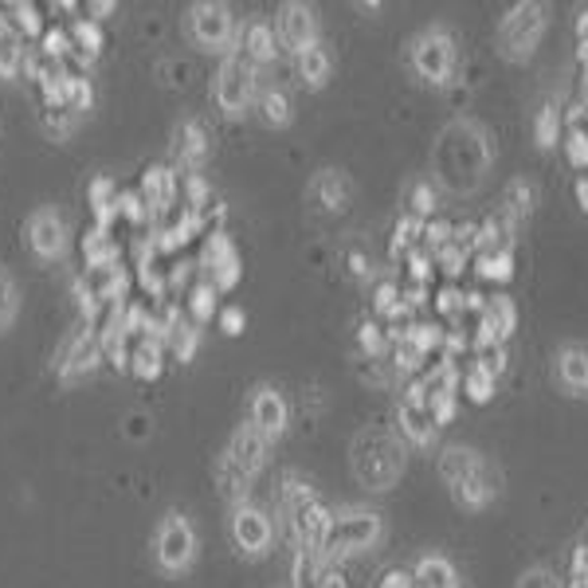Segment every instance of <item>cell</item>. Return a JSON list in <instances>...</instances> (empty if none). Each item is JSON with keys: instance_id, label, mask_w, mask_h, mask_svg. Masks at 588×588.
I'll list each match as a JSON object with an SVG mask.
<instances>
[{"instance_id": "6da1fadb", "label": "cell", "mask_w": 588, "mask_h": 588, "mask_svg": "<svg viewBox=\"0 0 588 588\" xmlns=\"http://www.w3.org/2000/svg\"><path fill=\"white\" fill-rule=\"evenodd\" d=\"M490 166H494V142H490V130L482 122H475V118H451L448 126L436 134L431 176L448 193L455 196L475 193L487 181Z\"/></svg>"}, {"instance_id": "7a4b0ae2", "label": "cell", "mask_w": 588, "mask_h": 588, "mask_svg": "<svg viewBox=\"0 0 588 588\" xmlns=\"http://www.w3.org/2000/svg\"><path fill=\"white\" fill-rule=\"evenodd\" d=\"M408 467V443L389 428H362L350 443V470L357 487L381 494L401 482Z\"/></svg>"}, {"instance_id": "3957f363", "label": "cell", "mask_w": 588, "mask_h": 588, "mask_svg": "<svg viewBox=\"0 0 588 588\" xmlns=\"http://www.w3.org/2000/svg\"><path fill=\"white\" fill-rule=\"evenodd\" d=\"M546 28H549L546 4H538V0H518V4H510L506 16L499 20L494 48H499V56L506 59V63H526V59L541 48Z\"/></svg>"}, {"instance_id": "277c9868", "label": "cell", "mask_w": 588, "mask_h": 588, "mask_svg": "<svg viewBox=\"0 0 588 588\" xmlns=\"http://www.w3.org/2000/svg\"><path fill=\"white\" fill-rule=\"evenodd\" d=\"M384 538V518L377 510L365 506H345L333 514L330 538L322 546V561L326 565H338L345 558H357V553H369L377 549Z\"/></svg>"}, {"instance_id": "5b68a950", "label": "cell", "mask_w": 588, "mask_h": 588, "mask_svg": "<svg viewBox=\"0 0 588 588\" xmlns=\"http://www.w3.org/2000/svg\"><path fill=\"white\" fill-rule=\"evenodd\" d=\"M408 68L431 87L448 83L455 71V36L443 24H428L424 32H416L408 44Z\"/></svg>"}, {"instance_id": "8992f818", "label": "cell", "mask_w": 588, "mask_h": 588, "mask_svg": "<svg viewBox=\"0 0 588 588\" xmlns=\"http://www.w3.org/2000/svg\"><path fill=\"white\" fill-rule=\"evenodd\" d=\"M255 78H259V68L244 56V36H240V44L228 51L220 71H216V107L224 110L228 118H240L252 107Z\"/></svg>"}, {"instance_id": "52a82bcc", "label": "cell", "mask_w": 588, "mask_h": 588, "mask_svg": "<svg viewBox=\"0 0 588 588\" xmlns=\"http://www.w3.org/2000/svg\"><path fill=\"white\" fill-rule=\"evenodd\" d=\"M188 36L196 39V48L205 51H232L240 44L235 36V20H232V9L220 4V0H200L188 9Z\"/></svg>"}, {"instance_id": "ba28073f", "label": "cell", "mask_w": 588, "mask_h": 588, "mask_svg": "<svg viewBox=\"0 0 588 588\" xmlns=\"http://www.w3.org/2000/svg\"><path fill=\"white\" fill-rule=\"evenodd\" d=\"M154 553H157V565L166 568V573H185L188 565L196 561V529L185 514H176L169 510L161 526H157V538H154Z\"/></svg>"}, {"instance_id": "9c48e42d", "label": "cell", "mask_w": 588, "mask_h": 588, "mask_svg": "<svg viewBox=\"0 0 588 588\" xmlns=\"http://www.w3.org/2000/svg\"><path fill=\"white\" fill-rule=\"evenodd\" d=\"M396 436H401L408 448H431L436 436H440V424L428 408V389L424 381H412L404 389L401 404H396Z\"/></svg>"}, {"instance_id": "30bf717a", "label": "cell", "mask_w": 588, "mask_h": 588, "mask_svg": "<svg viewBox=\"0 0 588 588\" xmlns=\"http://www.w3.org/2000/svg\"><path fill=\"white\" fill-rule=\"evenodd\" d=\"M286 529H291V541L294 549H310V553H322L326 538H330V526H333V514L322 506L318 499L303 502V506H294L283 514Z\"/></svg>"}, {"instance_id": "8fae6325", "label": "cell", "mask_w": 588, "mask_h": 588, "mask_svg": "<svg viewBox=\"0 0 588 588\" xmlns=\"http://www.w3.org/2000/svg\"><path fill=\"white\" fill-rule=\"evenodd\" d=\"M232 541H235V549H240V553H247V558H264L267 549H271V541H274L271 518H267L259 506H252V502L235 506L232 510Z\"/></svg>"}, {"instance_id": "7c38bea8", "label": "cell", "mask_w": 588, "mask_h": 588, "mask_svg": "<svg viewBox=\"0 0 588 588\" xmlns=\"http://www.w3.org/2000/svg\"><path fill=\"white\" fill-rule=\"evenodd\" d=\"M247 424H252L259 436H267V440H279L286 431V424H291V408H286L283 392L274 389V384H255Z\"/></svg>"}, {"instance_id": "4fadbf2b", "label": "cell", "mask_w": 588, "mask_h": 588, "mask_svg": "<svg viewBox=\"0 0 588 588\" xmlns=\"http://www.w3.org/2000/svg\"><path fill=\"white\" fill-rule=\"evenodd\" d=\"M514 326H518V306H514V298H510V294H494V298H487L482 310H479L475 350H479V345H506L510 333H514Z\"/></svg>"}, {"instance_id": "5bb4252c", "label": "cell", "mask_w": 588, "mask_h": 588, "mask_svg": "<svg viewBox=\"0 0 588 588\" xmlns=\"http://www.w3.org/2000/svg\"><path fill=\"white\" fill-rule=\"evenodd\" d=\"M279 44L291 48L294 56H303L306 48L318 44V16H314L310 4L286 0L283 9H279Z\"/></svg>"}, {"instance_id": "9a60e30c", "label": "cell", "mask_w": 588, "mask_h": 588, "mask_svg": "<svg viewBox=\"0 0 588 588\" xmlns=\"http://www.w3.org/2000/svg\"><path fill=\"white\" fill-rule=\"evenodd\" d=\"M28 244L39 259H59L63 247H68V224L56 208H36L28 216Z\"/></svg>"}, {"instance_id": "2e32d148", "label": "cell", "mask_w": 588, "mask_h": 588, "mask_svg": "<svg viewBox=\"0 0 588 588\" xmlns=\"http://www.w3.org/2000/svg\"><path fill=\"white\" fill-rule=\"evenodd\" d=\"M205 271L216 291H232L240 283V271H244L240 267V252H235L224 232H212V240L205 244Z\"/></svg>"}, {"instance_id": "e0dca14e", "label": "cell", "mask_w": 588, "mask_h": 588, "mask_svg": "<svg viewBox=\"0 0 588 588\" xmlns=\"http://www.w3.org/2000/svg\"><path fill=\"white\" fill-rule=\"evenodd\" d=\"M553 372L565 396H588V345L565 342L553 357Z\"/></svg>"}, {"instance_id": "ac0fdd59", "label": "cell", "mask_w": 588, "mask_h": 588, "mask_svg": "<svg viewBox=\"0 0 588 588\" xmlns=\"http://www.w3.org/2000/svg\"><path fill=\"white\" fill-rule=\"evenodd\" d=\"M267 448H271V440L267 436H259V431L252 428V424H240V428L232 431V443H228V460L235 463V467L244 470V475H259L267 463Z\"/></svg>"}, {"instance_id": "d6986e66", "label": "cell", "mask_w": 588, "mask_h": 588, "mask_svg": "<svg viewBox=\"0 0 588 588\" xmlns=\"http://www.w3.org/2000/svg\"><path fill=\"white\" fill-rule=\"evenodd\" d=\"M102 357H107V350H102V338H98L95 330L78 333V338H71V342H68L63 357H59V377H63V381H75V377H83V372L95 369Z\"/></svg>"}, {"instance_id": "ffe728a7", "label": "cell", "mask_w": 588, "mask_h": 588, "mask_svg": "<svg viewBox=\"0 0 588 588\" xmlns=\"http://www.w3.org/2000/svg\"><path fill=\"white\" fill-rule=\"evenodd\" d=\"M451 490V502L460 510H487L490 502L499 499V490H502V470L490 463L482 475H475V479H467V482H455V487H448Z\"/></svg>"}, {"instance_id": "44dd1931", "label": "cell", "mask_w": 588, "mask_h": 588, "mask_svg": "<svg viewBox=\"0 0 588 588\" xmlns=\"http://www.w3.org/2000/svg\"><path fill=\"white\" fill-rule=\"evenodd\" d=\"M436 467H440V479L448 482V487H455V482H467V479H475V475H482L490 463L479 448L451 443V448L440 451V463H436Z\"/></svg>"}, {"instance_id": "7402d4cb", "label": "cell", "mask_w": 588, "mask_h": 588, "mask_svg": "<svg viewBox=\"0 0 588 588\" xmlns=\"http://www.w3.org/2000/svg\"><path fill=\"white\" fill-rule=\"evenodd\" d=\"M306 193H310V200L322 208V212H342V208L350 205V181H345V173H338V169L314 173Z\"/></svg>"}, {"instance_id": "603a6c76", "label": "cell", "mask_w": 588, "mask_h": 588, "mask_svg": "<svg viewBox=\"0 0 588 588\" xmlns=\"http://www.w3.org/2000/svg\"><path fill=\"white\" fill-rule=\"evenodd\" d=\"M412 577H416V588H460V573L443 553H424L412 565Z\"/></svg>"}, {"instance_id": "cb8c5ba5", "label": "cell", "mask_w": 588, "mask_h": 588, "mask_svg": "<svg viewBox=\"0 0 588 588\" xmlns=\"http://www.w3.org/2000/svg\"><path fill=\"white\" fill-rule=\"evenodd\" d=\"M142 196H146V208H154V212H169L173 200H176L173 169H166V166L146 169V176H142Z\"/></svg>"}, {"instance_id": "d4e9b609", "label": "cell", "mask_w": 588, "mask_h": 588, "mask_svg": "<svg viewBox=\"0 0 588 588\" xmlns=\"http://www.w3.org/2000/svg\"><path fill=\"white\" fill-rule=\"evenodd\" d=\"M244 56L252 59L255 68H267L279 56V32L267 24V20H252L244 32Z\"/></svg>"}, {"instance_id": "484cf974", "label": "cell", "mask_w": 588, "mask_h": 588, "mask_svg": "<svg viewBox=\"0 0 588 588\" xmlns=\"http://www.w3.org/2000/svg\"><path fill=\"white\" fill-rule=\"evenodd\" d=\"M173 137H176L173 149H176V157H181V166H188V169H200V166H205V157H208V134H205V126H200V122H181Z\"/></svg>"}, {"instance_id": "4316f807", "label": "cell", "mask_w": 588, "mask_h": 588, "mask_svg": "<svg viewBox=\"0 0 588 588\" xmlns=\"http://www.w3.org/2000/svg\"><path fill=\"white\" fill-rule=\"evenodd\" d=\"M534 200H538V193H534L529 181H522V176L518 181H510L506 196H502V220H506V228L518 232V228L529 220V212H534Z\"/></svg>"}, {"instance_id": "83f0119b", "label": "cell", "mask_w": 588, "mask_h": 588, "mask_svg": "<svg viewBox=\"0 0 588 588\" xmlns=\"http://www.w3.org/2000/svg\"><path fill=\"white\" fill-rule=\"evenodd\" d=\"M24 63V36L9 16H0V78H16Z\"/></svg>"}, {"instance_id": "f1b7e54d", "label": "cell", "mask_w": 588, "mask_h": 588, "mask_svg": "<svg viewBox=\"0 0 588 588\" xmlns=\"http://www.w3.org/2000/svg\"><path fill=\"white\" fill-rule=\"evenodd\" d=\"M298 75H303V83L310 90H322L326 83H330L333 75V59L330 51L322 48V44H314V48H306L303 56H298Z\"/></svg>"}, {"instance_id": "f546056e", "label": "cell", "mask_w": 588, "mask_h": 588, "mask_svg": "<svg viewBox=\"0 0 588 588\" xmlns=\"http://www.w3.org/2000/svg\"><path fill=\"white\" fill-rule=\"evenodd\" d=\"M216 487H220V494H224L232 506H244L247 487H252V475H244V470L235 467L228 455H220V463H216Z\"/></svg>"}, {"instance_id": "4dcf8cb0", "label": "cell", "mask_w": 588, "mask_h": 588, "mask_svg": "<svg viewBox=\"0 0 588 588\" xmlns=\"http://www.w3.org/2000/svg\"><path fill=\"white\" fill-rule=\"evenodd\" d=\"M90 208H95V216H98V228H107L110 232V220L118 216V188L110 176L90 181Z\"/></svg>"}, {"instance_id": "1f68e13d", "label": "cell", "mask_w": 588, "mask_h": 588, "mask_svg": "<svg viewBox=\"0 0 588 588\" xmlns=\"http://www.w3.org/2000/svg\"><path fill=\"white\" fill-rule=\"evenodd\" d=\"M161 350H166L161 342H154V338H142V342L134 345V353H130V369H134L142 381H154V377H161Z\"/></svg>"}, {"instance_id": "d6a6232c", "label": "cell", "mask_w": 588, "mask_h": 588, "mask_svg": "<svg viewBox=\"0 0 588 588\" xmlns=\"http://www.w3.org/2000/svg\"><path fill=\"white\" fill-rule=\"evenodd\" d=\"M83 255H87V267L118 264V244L110 240L107 228H95V232L83 235Z\"/></svg>"}, {"instance_id": "836d02e7", "label": "cell", "mask_w": 588, "mask_h": 588, "mask_svg": "<svg viewBox=\"0 0 588 588\" xmlns=\"http://www.w3.org/2000/svg\"><path fill=\"white\" fill-rule=\"evenodd\" d=\"M322 553H310V549H298L291 565V588H318V577H322Z\"/></svg>"}, {"instance_id": "e575fe53", "label": "cell", "mask_w": 588, "mask_h": 588, "mask_svg": "<svg viewBox=\"0 0 588 588\" xmlns=\"http://www.w3.org/2000/svg\"><path fill=\"white\" fill-rule=\"evenodd\" d=\"M534 142H538V149H553L561 142V110H558V102H541L538 118H534Z\"/></svg>"}, {"instance_id": "d590c367", "label": "cell", "mask_w": 588, "mask_h": 588, "mask_svg": "<svg viewBox=\"0 0 588 588\" xmlns=\"http://www.w3.org/2000/svg\"><path fill=\"white\" fill-rule=\"evenodd\" d=\"M71 51H78V56L83 59H95L98 51H102V32H98V24L95 20H75V24H71Z\"/></svg>"}, {"instance_id": "8d00e7d4", "label": "cell", "mask_w": 588, "mask_h": 588, "mask_svg": "<svg viewBox=\"0 0 588 588\" xmlns=\"http://www.w3.org/2000/svg\"><path fill=\"white\" fill-rule=\"evenodd\" d=\"M259 110H264L267 126H286V122H291V98H286L283 87L259 90Z\"/></svg>"}, {"instance_id": "74e56055", "label": "cell", "mask_w": 588, "mask_h": 588, "mask_svg": "<svg viewBox=\"0 0 588 588\" xmlns=\"http://www.w3.org/2000/svg\"><path fill=\"white\" fill-rule=\"evenodd\" d=\"M166 342H169V350H173L176 362H193V357H196V345H200V326L185 322V318H181V322H176L173 330H169Z\"/></svg>"}, {"instance_id": "f35d334b", "label": "cell", "mask_w": 588, "mask_h": 588, "mask_svg": "<svg viewBox=\"0 0 588 588\" xmlns=\"http://www.w3.org/2000/svg\"><path fill=\"white\" fill-rule=\"evenodd\" d=\"M494 381H499V377H490L487 369L470 365L467 377H463V392H467V401L470 404H487L490 396H494Z\"/></svg>"}, {"instance_id": "ab89813d", "label": "cell", "mask_w": 588, "mask_h": 588, "mask_svg": "<svg viewBox=\"0 0 588 588\" xmlns=\"http://www.w3.org/2000/svg\"><path fill=\"white\" fill-rule=\"evenodd\" d=\"M479 274L482 279H494V283H510V279H514V247L494 252V255H482Z\"/></svg>"}, {"instance_id": "60d3db41", "label": "cell", "mask_w": 588, "mask_h": 588, "mask_svg": "<svg viewBox=\"0 0 588 588\" xmlns=\"http://www.w3.org/2000/svg\"><path fill=\"white\" fill-rule=\"evenodd\" d=\"M20 310V291H16V279L9 274V267H0V333L9 330L12 318Z\"/></svg>"}, {"instance_id": "b9f144b4", "label": "cell", "mask_w": 588, "mask_h": 588, "mask_svg": "<svg viewBox=\"0 0 588 588\" xmlns=\"http://www.w3.org/2000/svg\"><path fill=\"white\" fill-rule=\"evenodd\" d=\"M63 87H68V107L75 110V114L90 110V102H95V90H90L87 78L75 75V71H63Z\"/></svg>"}, {"instance_id": "7bdbcfd3", "label": "cell", "mask_w": 588, "mask_h": 588, "mask_svg": "<svg viewBox=\"0 0 588 588\" xmlns=\"http://www.w3.org/2000/svg\"><path fill=\"white\" fill-rule=\"evenodd\" d=\"M357 342H362V350L369 353V362H381L384 353H389V338H384L377 322H365L362 330H357Z\"/></svg>"}, {"instance_id": "ee69618b", "label": "cell", "mask_w": 588, "mask_h": 588, "mask_svg": "<svg viewBox=\"0 0 588 588\" xmlns=\"http://www.w3.org/2000/svg\"><path fill=\"white\" fill-rule=\"evenodd\" d=\"M514 588H565V580H558V573L546 565H529L526 573L514 580Z\"/></svg>"}, {"instance_id": "f6af8a7d", "label": "cell", "mask_w": 588, "mask_h": 588, "mask_svg": "<svg viewBox=\"0 0 588 588\" xmlns=\"http://www.w3.org/2000/svg\"><path fill=\"white\" fill-rule=\"evenodd\" d=\"M216 294H220V291H216L212 283H200V286L193 291V303H188V306H193V322H196V326H205L208 318H212Z\"/></svg>"}, {"instance_id": "bcb514c9", "label": "cell", "mask_w": 588, "mask_h": 588, "mask_svg": "<svg viewBox=\"0 0 588 588\" xmlns=\"http://www.w3.org/2000/svg\"><path fill=\"white\" fill-rule=\"evenodd\" d=\"M424 235V220H416V216H404L401 224H396V240H392V255H404L416 240Z\"/></svg>"}, {"instance_id": "7dc6e473", "label": "cell", "mask_w": 588, "mask_h": 588, "mask_svg": "<svg viewBox=\"0 0 588 588\" xmlns=\"http://www.w3.org/2000/svg\"><path fill=\"white\" fill-rule=\"evenodd\" d=\"M565 157H568V166L573 169H588V134L580 126L568 130L565 137Z\"/></svg>"}, {"instance_id": "c3c4849f", "label": "cell", "mask_w": 588, "mask_h": 588, "mask_svg": "<svg viewBox=\"0 0 588 588\" xmlns=\"http://www.w3.org/2000/svg\"><path fill=\"white\" fill-rule=\"evenodd\" d=\"M475 365L487 369L490 377H502V369H506V345H479L475 350Z\"/></svg>"}, {"instance_id": "681fc988", "label": "cell", "mask_w": 588, "mask_h": 588, "mask_svg": "<svg viewBox=\"0 0 588 588\" xmlns=\"http://www.w3.org/2000/svg\"><path fill=\"white\" fill-rule=\"evenodd\" d=\"M75 110H51V107H44V130L48 134H56V137H68L71 134V126H75Z\"/></svg>"}, {"instance_id": "f907efd6", "label": "cell", "mask_w": 588, "mask_h": 588, "mask_svg": "<svg viewBox=\"0 0 588 588\" xmlns=\"http://www.w3.org/2000/svg\"><path fill=\"white\" fill-rule=\"evenodd\" d=\"M431 212H436V188H431L428 181H420V185L412 188V216H416V220H428Z\"/></svg>"}, {"instance_id": "816d5d0a", "label": "cell", "mask_w": 588, "mask_h": 588, "mask_svg": "<svg viewBox=\"0 0 588 588\" xmlns=\"http://www.w3.org/2000/svg\"><path fill=\"white\" fill-rule=\"evenodd\" d=\"M377 314H384V318H396V314H401V291L392 283L377 286Z\"/></svg>"}, {"instance_id": "f5cc1de1", "label": "cell", "mask_w": 588, "mask_h": 588, "mask_svg": "<svg viewBox=\"0 0 588 588\" xmlns=\"http://www.w3.org/2000/svg\"><path fill=\"white\" fill-rule=\"evenodd\" d=\"M244 326H247V314L240 310V306H228V310H220V330H224L228 338L244 333Z\"/></svg>"}, {"instance_id": "db71d44e", "label": "cell", "mask_w": 588, "mask_h": 588, "mask_svg": "<svg viewBox=\"0 0 588 588\" xmlns=\"http://www.w3.org/2000/svg\"><path fill=\"white\" fill-rule=\"evenodd\" d=\"M118 212L126 216V220H142L146 216V208H142V196H134V193H126V196H118Z\"/></svg>"}, {"instance_id": "11a10c76", "label": "cell", "mask_w": 588, "mask_h": 588, "mask_svg": "<svg viewBox=\"0 0 588 588\" xmlns=\"http://www.w3.org/2000/svg\"><path fill=\"white\" fill-rule=\"evenodd\" d=\"M377 588H416V577H412V573H404V568H389Z\"/></svg>"}, {"instance_id": "9f6ffc18", "label": "cell", "mask_w": 588, "mask_h": 588, "mask_svg": "<svg viewBox=\"0 0 588 588\" xmlns=\"http://www.w3.org/2000/svg\"><path fill=\"white\" fill-rule=\"evenodd\" d=\"M16 20L24 24V32H32V36L44 28V24H39V9H36V4H16Z\"/></svg>"}, {"instance_id": "6f0895ef", "label": "cell", "mask_w": 588, "mask_h": 588, "mask_svg": "<svg viewBox=\"0 0 588 588\" xmlns=\"http://www.w3.org/2000/svg\"><path fill=\"white\" fill-rule=\"evenodd\" d=\"M318 588H350V580H345V573L338 565H326L322 577H318Z\"/></svg>"}, {"instance_id": "680465c9", "label": "cell", "mask_w": 588, "mask_h": 588, "mask_svg": "<svg viewBox=\"0 0 588 588\" xmlns=\"http://www.w3.org/2000/svg\"><path fill=\"white\" fill-rule=\"evenodd\" d=\"M408 264H412V279H416V283L424 286V279H428V255H424V252H412Z\"/></svg>"}, {"instance_id": "91938a15", "label": "cell", "mask_w": 588, "mask_h": 588, "mask_svg": "<svg viewBox=\"0 0 588 588\" xmlns=\"http://www.w3.org/2000/svg\"><path fill=\"white\" fill-rule=\"evenodd\" d=\"M87 16H107V12H114V0H102V4H87Z\"/></svg>"}, {"instance_id": "94428289", "label": "cell", "mask_w": 588, "mask_h": 588, "mask_svg": "<svg viewBox=\"0 0 588 588\" xmlns=\"http://www.w3.org/2000/svg\"><path fill=\"white\" fill-rule=\"evenodd\" d=\"M577 200H580V208L588 212V176H580V181H577Z\"/></svg>"}, {"instance_id": "6125c7cd", "label": "cell", "mask_w": 588, "mask_h": 588, "mask_svg": "<svg viewBox=\"0 0 588 588\" xmlns=\"http://www.w3.org/2000/svg\"><path fill=\"white\" fill-rule=\"evenodd\" d=\"M350 267H353V274H357V279H362V274H365V255H353V259H350Z\"/></svg>"}, {"instance_id": "be15d7a7", "label": "cell", "mask_w": 588, "mask_h": 588, "mask_svg": "<svg viewBox=\"0 0 588 588\" xmlns=\"http://www.w3.org/2000/svg\"><path fill=\"white\" fill-rule=\"evenodd\" d=\"M585 90H588V59H585Z\"/></svg>"}]
</instances>
